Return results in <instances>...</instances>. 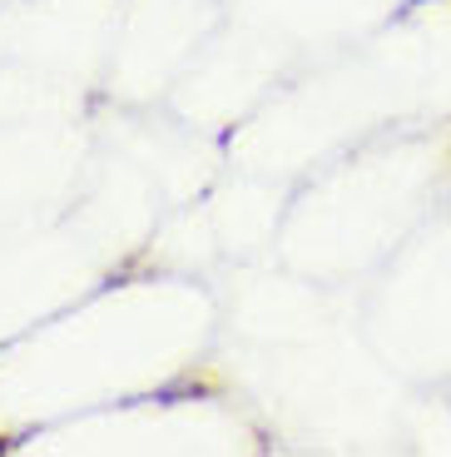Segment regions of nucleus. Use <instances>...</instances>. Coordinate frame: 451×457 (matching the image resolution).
<instances>
[{"label":"nucleus","instance_id":"1","mask_svg":"<svg viewBox=\"0 0 451 457\" xmlns=\"http://www.w3.org/2000/svg\"><path fill=\"white\" fill-rule=\"evenodd\" d=\"M0 453H11V443H0Z\"/></svg>","mask_w":451,"mask_h":457},{"label":"nucleus","instance_id":"2","mask_svg":"<svg viewBox=\"0 0 451 457\" xmlns=\"http://www.w3.org/2000/svg\"><path fill=\"white\" fill-rule=\"evenodd\" d=\"M412 5H427V0H412Z\"/></svg>","mask_w":451,"mask_h":457}]
</instances>
